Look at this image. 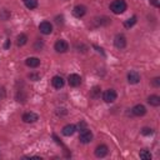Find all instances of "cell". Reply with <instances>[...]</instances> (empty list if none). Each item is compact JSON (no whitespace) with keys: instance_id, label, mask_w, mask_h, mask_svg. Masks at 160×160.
Instances as JSON below:
<instances>
[{"instance_id":"obj_1","label":"cell","mask_w":160,"mask_h":160,"mask_svg":"<svg viewBox=\"0 0 160 160\" xmlns=\"http://www.w3.org/2000/svg\"><path fill=\"white\" fill-rule=\"evenodd\" d=\"M126 8H128V5L124 0H114L110 4V10L114 14H122L126 10Z\"/></svg>"},{"instance_id":"obj_2","label":"cell","mask_w":160,"mask_h":160,"mask_svg":"<svg viewBox=\"0 0 160 160\" xmlns=\"http://www.w3.org/2000/svg\"><path fill=\"white\" fill-rule=\"evenodd\" d=\"M79 140L80 142L82 144H89L91 140H92V132L86 128V129H82L80 131V135H79Z\"/></svg>"},{"instance_id":"obj_3","label":"cell","mask_w":160,"mask_h":160,"mask_svg":"<svg viewBox=\"0 0 160 160\" xmlns=\"http://www.w3.org/2000/svg\"><path fill=\"white\" fill-rule=\"evenodd\" d=\"M116 98H118V94H116V91L114 89H108L102 94V100L105 102H114L116 100Z\"/></svg>"},{"instance_id":"obj_4","label":"cell","mask_w":160,"mask_h":160,"mask_svg":"<svg viewBox=\"0 0 160 160\" xmlns=\"http://www.w3.org/2000/svg\"><path fill=\"white\" fill-rule=\"evenodd\" d=\"M114 45L118 49H124L126 46V38L122 34H118L114 38Z\"/></svg>"},{"instance_id":"obj_5","label":"cell","mask_w":160,"mask_h":160,"mask_svg":"<svg viewBox=\"0 0 160 160\" xmlns=\"http://www.w3.org/2000/svg\"><path fill=\"white\" fill-rule=\"evenodd\" d=\"M39 120V115L36 112H32V111H29V112H25L22 115V121L26 122V124H32L35 121Z\"/></svg>"},{"instance_id":"obj_6","label":"cell","mask_w":160,"mask_h":160,"mask_svg":"<svg viewBox=\"0 0 160 160\" xmlns=\"http://www.w3.org/2000/svg\"><path fill=\"white\" fill-rule=\"evenodd\" d=\"M54 49L56 52H66L69 50V44L65 40H58L54 45Z\"/></svg>"},{"instance_id":"obj_7","label":"cell","mask_w":160,"mask_h":160,"mask_svg":"<svg viewBox=\"0 0 160 160\" xmlns=\"http://www.w3.org/2000/svg\"><path fill=\"white\" fill-rule=\"evenodd\" d=\"M39 30H40L41 34L49 35V34H51V31H52V25H51L49 21H42V22H40V25H39Z\"/></svg>"},{"instance_id":"obj_8","label":"cell","mask_w":160,"mask_h":160,"mask_svg":"<svg viewBox=\"0 0 160 160\" xmlns=\"http://www.w3.org/2000/svg\"><path fill=\"white\" fill-rule=\"evenodd\" d=\"M68 82H69L70 86L76 88V86H79L81 84V78L78 74H70L69 78H68Z\"/></svg>"},{"instance_id":"obj_9","label":"cell","mask_w":160,"mask_h":160,"mask_svg":"<svg viewBox=\"0 0 160 160\" xmlns=\"http://www.w3.org/2000/svg\"><path fill=\"white\" fill-rule=\"evenodd\" d=\"M108 152H109V148L106 145H104V144L98 145L96 149H95V156L96 158H104V156L108 155Z\"/></svg>"},{"instance_id":"obj_10","label":"cell","mask_w":160,"mask_h":160,"mask_svg":"<svg viewBox=\"0 0 160 160\" xmlns=\"http://www.w3.org/2000/svg\"><path fill=\"white\" fill-rule=\"evenodd\" d=\"M128 81H129V84H132V85L138 84V82L140 81V75H139V72L135 71V70L129 71V72H128Z\"/></svg>"},{"instance_id":"obj_11","label":"cell","mask_w":160,"mask_h":160,"mask_svg":"<svg viewBox=\"0 0 160 160\" xmlns=\"http://www.w3.org/2000/svg\"><path fill=\"white\" fill-rule=\"evenodd\" d=\"M85 14H86V6L84 5H76L72 9V15L75 18H82Z\"/></svg>"},{"instance_id":"obj_12","label":"cell","mask_w":160,"mask_h":160,"mask_svg":"<svg viewBox=\"0 0 160 160\" xmlns=\"http://www.w3.org/2000/svg\"><path fill=\"white\" fill-rule=\"evenodd\" d=\"M131 111H132V114L135 116H142V115L146 114V108L144 105H141V104H138L131 109Z\"/></svg>"},{"instance_id":"obj_13","label":"cell","mask_w":160,"mask_h":160,"mask_svg":"<svg viewBox=\"0 0 160 160\" xmlns=\"http://www.w3.org/2000/svg\"><path fill=\"white\" fill-rule=\"evenodd\" d=\"M75 131H76V126H75L74 124H68V125H65V126L62 128V130H61L62 135H65V136H71Z\"/></svg>"},{"instance_id":"obj_14","label":"cell","mask_w":160,"mask_h":160,"mask_svg":"<svg viewBox=\"0 0 160 160\" xmlns=\"http://www.w3.org/2000/svg\"><path fill=\"white\" fill-rule=\"evenodd\" d=\"M51 84H52V86H54L55 89H61V88L64 86L65 81H64V79H62L61 76L55 75V76L51 79Z\"/></svg>"},{"instance_id":"obj_15","label":"cell","mask_w":160,"mask_h":160,"mask_svg":"<svg viewBox=\"0 0 160 160\" xmlns=\"http://www.w3.org/2000/svg\"><path fill=\"white\" fill-rule=\"evenodd\" d=\"M25 64L29 66V68H38L40 65V59L39 58H35V56H30L25 60Z\"/></svg>"},{"instance_id":"obj_16","label":"cell","mask_w":160,"mask_h":160,"mask_svg":"<svg viewBox=\"0 0 160 160\" xmlns=\"http://www.w3.org/2000/svg\"><path fill=\"white\" fill-rule=\"evenodd\" d=\"M148 102L151 105V106H159L160 105V96L159 95H150L148 98Z\"/></svg>"},{"instance_id":"obj_17","label":"cell","mask_w":160,"mask_h":160,"mask_svg":"<svg viewBox=\"0 0 160 160\" xmlns=\"http://www.w3.org/2000/svg\"><path fill=\"white\" fill-rule=\"evenodd\" d=\"M28 36H26V34H19L18 35V38H16V45L18 46H24L26 42H28Z\"/></svg>"},{"instance_id":"obj_18","label":"cell","mask_w":160,"mask_h":160,"mask_svg":"<svg viewBox=\"0 0 160 160\" xmlns=\"http://www.w3.org/2000/svg\"><path fill=\"white\" fill-rule=\"evenodd\" d=\"M139 156H140V159H142V160H150V159H151V152H150L148 149H142V150H140Z\"/></svg>"},{"instance_id":"obj_19","label":"cell","mask_w":160,"mask_h":160,"mask_svg":"<svg viewBox=\"0 0 160 160\" xmlns=\"http://www.w3.org/2000/svg\"><path fill=\"white\" fill-rule=\"evenodd\" d=\"M22 1H24L25 6L28 9H30V10H32V9H35L38 6V0H22Z\"/></svg>"},{"instance_id":"obj_20","label":"cell","mask_w":160,"mask_h":160,"mask_svg":"<svg viewBox=\"0 0 160 160\" xmlns=\"http://www.w3.org/2000/svg\"><path fill=\"white\" fill-rule=\"evenodd\" d=\"M136 19H138V18H136L135 15L131 16L130 19H128V20L124 22V26H125V28H131V26H134V25L136 24Z\"/></svg>"},{"instance_id":"obj_21","label":"cell","mask_w":160,"mask_h":160,"mask_svg":"<svg viewBox=\"0 0 160 160\" xmlns=\"http://www.w3.org/2000/svg\"><path fill=\"white\" fill-rule=\"evenodd\" d=\"M100 90H101V89H100L99 86H94L92 90L90 91V96L94 98V99H96L98 96H100Z\"/></svg>"},{"instance_id":"obj_22","label":"cell","mask_w":160,"mask_h":160,"mask_svg":"<svg viewBox=\"0 0 160 160\" xmlns=\"http://www.w3.org/2000/svg\"><path fill=\"white\" fill-rule=\"evenodd\" d=\"M16 100H18V101H21V102H24V101L26 100V95L22 92V90H20V91L16 94Z\"/></svg>"},{"instance_id":"obj_23","label":"cell","mask_w":160,"mask_h":160,"mask_svg":"<svg viewBox=\"0 0 160 160\" xmlns=\"http://www.w3.org/2000/svg\"><path fill=\"white\" fill-rule=\"evenodd\" d=\"M28 78L30 80H32V81H38V80H40V74H38V72H30L28 75Z\"/></svg>"},{"instance_id":"obj_24","label":"cell","mask_w":160,"mask_h":160,"mask_svg":"<svg viewBox=\"0 0 160 160\" xmlns=\"http://www.w3.org/2000/svg\"><path fill=\"white\" fill-rule=\"evenodd\" d=\"M154 132V130L151 129V128H142L141 129V134L144 135V136H149V135H151Z\"/></svg>"},{"instance_id":"obj_25","label":"cell","mask_w":160,"mask_h":160,"mask_svg":"<svg viewBox=\"0 0 160 160\" xmlns=\"http://www.w3.org/2000/svg\"><path fill=\"white\" fill-rule=\"evenodd\" d=\"M151 84H152V86H155V88H159V86H160V78H159V76L154 78V79L151 80Z\"/></svg>"},{"instance_id":"obj_26","label":"cell","mask_w":160,"mask_h":160,"mask_svg":"<svg viewBox=\"0 0 160 160\" xmlns=\"http://www.w3.org/2000/svg\"><path fill=\"white\" fill-rule=\"evenodd\" d=\"M56 114H58V115H65V114H68V111H66V109H64V108H59V109L56 110Z\"/></svg>"},{"instance_id":"obj_27","label":"cell","mask_w":160,"mask_h":160,"mask_svg":"<svg viewBox=\"0 0 160 160\" xmlns=\"http://www.w3.org/2000/svg\"><path fill=\"white\" fill-rule=\"evenodd\" d=\"M78 128H79V131H81L82 129H86V122L85 121H80L78 124Z\"/></svg>"},{"instance_id":"obj_28","label":"cell","mask_w":160,"mask_h":160,"mask_svg":"<svg viewBox=\"0 0 160 160\" xmlns=\"http://www.w3.org/2000/svg\"><path fill=\"white\" fill-rule=\"evenodd\" d=\"M149 1H150V4H151V5H154L155 8H159V6H160L159 0H149Z\"/></svg>"},{"instance_id":"obj_29","label":"cell","mask_w":160,"mask_h":160,"mask_svg":"<svg viewBox=\"0 0 160 160\" xmlns=\"http://www.w3.org/2000/svg\"><path fill=\"white\" fill-rule=\"evenodd\" d=\"M5 96V90L4 88H0V98H4Z\"/></svg>"},{"instance_id":"obj_30","label":"cell","mask_w":160,"mask_h":160,"mask_svg":"<svg viewBox=\"0 0 160 160\" xmlns=\"http://www.w3.org/2000/svg\"><path fill=\"white\" fill-rule=\"evenodd\" d=\"M9 45H10V40H6V44H5V49H8V48H9Z\"/></svg>"}]
</instances>
